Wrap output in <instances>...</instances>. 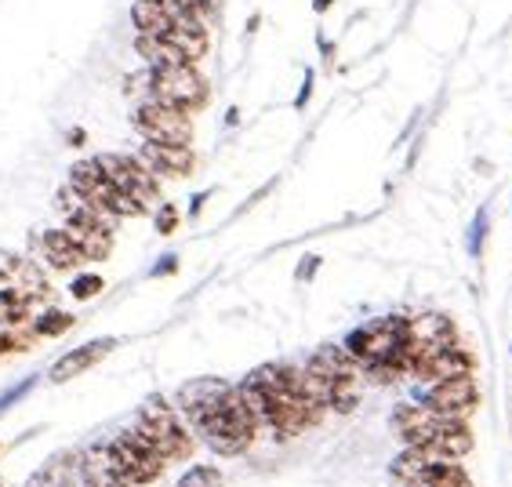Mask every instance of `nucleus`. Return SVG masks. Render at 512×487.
<instances>
[{
  "label": "nucleus",
  "instance_id": "7",
  "mask_svg": "<svg viewBox=\"0 0 512 487\" xmlns=\"http://www.w3.org/2000/svg\"><path fill=\"white\" fill-rule=\"evenodd\" d=\"M153 95H157V102L193 113L207 102V80L193 70V62L160 66V70H153Z\"/></svg>",
  "mask_w": 512,
  "mask_h": 487
},
{
  "label": "nucleus",
  "instance_id": "9",
  "mask_svg": "<svg viewBox=\"0 0 512 487\" xmlns=\"http://www.w3.org/2000/svg\"><path fill=\"white\" fill-rule=\"evenodd\" d=\"M135 128L142 131L149 142H171V146H189V142H193V120H189V113L157 99L138 106Z\"/></svg>",
  "mask_w": 512,
  "mask_h": 487
},
{
  "label": "nucleus",
  "instance_id": "11",
  "mask_svg": "<svg viewBox=\"0 0 512 487\" xmlns=\"http://www.w3.org/2000/svg\"><path fill=\"white\" fill-rule=\"evenodd\" d=\"M422 404L433 408L436 415L447 418H469L480 404V389H476L473 375L444 378V382H429V389L422 393Z\"/></svg>",
  "mask_w": 512,
  "mask_h": 487
},
{
  "label": "nucleus",
  "instance_id": "21",
  "mask_svg": "<svg viewBox=\"0 0 512 487\" xmlns=\"http://www.w3.org/2000/svg\"><path fill=\"white\" fill-rule=\"evenodd\" d=\"M40 255L51 262L55 269H62V273H69V269H77L84 259V251L73 244V237H69L66 229H48L44 237H40Z\"/></svg>",
  "mask_w": 512,
  "mask_h": 487
},
{
  "label": "nucleus",
  "instance_id": "29",
  "mask_svg": "<svg viewBox=\"0 0 512 487\" xmlns=\"http://www.w3.org/2000/svg\"><path fill=\"white\" fill-rule=\"evenodd\" d=\"M102 291V277H80L77 284H73V295L77 299H91V295H99Z\"/></svg>",
  "mask_w": 512,
  "mask_h": 487
},
{
  "label": "nucleus",
  "instance_id": "5",
  "mask_svg": "<svg viewBox=\"0 0 512 487\" xmlns=\"http://www.w3.org/2000/svg\"><path fill=\"white\" fill-rule=\"evenodd\" d=\"M109 455H113V462H117L120 473L128 477L131 487L153 484V480H160L164 466H168V458L160 455V451L153 448V444H149L135 426H131L128 433H120V437L109 444Z\"/></svg>",
  "mask_w": 512,
  "mask_h": 487
},
{
  "label": "nucleus",
  "instance_id": "15",
  "mask_svg": "<svg viewBox=\"0 0 512 487\" xmlns=\"http://www.w3.org/2000/svg\"><path fill=\"white\" fill-rule=\"evenodd\" d=\"M164 40H168L186 62H200L207 55V26L186 19V15H178V11H175V19H171L168 33H164Z\"/></svg>",
  "mask_w": 512,
  "mask_h": 487
},
{
  "label": "nucleus",
  "instance_id": "17",
  "mask_svg": "<svg viewBox=\"0 0 512 487\" xmlns=\"http://www.w3.org/2000/svg\"><path fill=\"white\" fill-rule=\"evenodd\" d=\"M469 451H473V429L465 426V418H447V415L440 418V429H436L429 455L454 458V462H462Z\"/></svg>",
  "mask_w": 512,
  "mask_h": 487
},
{
  "label": "nucleus",
  "instance_id": "1",
  "mask_svg": "<svg viewBox=\"0 0 512 487\" xmlns=\"http://www.w3.org/2000/svg\"><path fill=\"white\" fill-rule=\"evenodd\" d=\"M240 397H244L247 411L255 415L258 429H273L280 437H298L309 426H316L324 418V404L313 400V393L302 382V368L291 364H266L255 368L240 382Z\"/></svg>",
  "mask_w": 512,
  "mask_h": 487
},
{
  "label": "nucleus",
  "instance_id": "31",
  "mask_svg": "<svg viewBox=\"0 0 512 487\" xmlns=\"http://www.w3.org/2000/svg\"><path fill=\"white\" fill-rule=\"evenodd\" d=\"M0 487H4V480H0Z\"/></svg>",
  "mask_w": 512,
  "mask_h": 487
},
{
  "label": "nucleus",
  "instance_id": "28",
  "mask_svg": "<svg viewBox=\"0 0 512 487\" xmlns=\"http://www.w3.org/2000/svg\"><path fill=\"white\" fill-rule=\"evenodd\" d=\"M171 8H175L178 15H186V19L200 22V26L211 22V4H207V0H175Z\"/></svg>",
  "mask_w": 512,
  "mask_h": 487
},
{
  "label": "nucleus",
  "instance_id": "20",
  "mask_svg": "<svg viewBox=\"0 0 512 487\" xmlns=\"http://www.w3.org/2000/svg\"><path fill=\"white\" fill-rule=\"evenodd\" d=\"M33 306L30 302H19V299H8V295H0V335L15 338L22 349L30 346V338L37 335L33 331Z\"/></svg>",
  "mask_w": 512,
  "mask_h": 487
},
{
  "label": "nucleus",
  "instance_id": "14",
  "mask_svg": "<svg viewBox=\"0 0 512 487\" xmlns=\"http://www.w3.org/2000/svg\"><path fill=\"white\" fill-rule=\"evenodd\" d=\"M414 375L425 378V382H444V378L473 375V357H469L458 342H451V346L436 349L433 357H425L422 364L414 368Z\"/></svg>",
  "mask_w": 512,
  "mask_h": 487
},
{
  "label": "nucleus",
  "instance_id": "18",
  "mask_svg": "<svg viewBox=\"0 0 512 487\" xmlns=\"http://www.w3.org/2000/svg\"><path fill=\"white\" fill-rule=\"evenodd\" d=\"M113 338H99V342H88V346H80V349H73V353H66V357L51 368V382H69V378H77V375H84L88 368H95L102 357H109L113 353Z\"/></svg>",
  "mask_w": 512,
  "mask_h": 487
},
{
  "label": "nucleus",
  "instance_id": "13",
  "mask_svg": "<svg viewBox=\"0 0 512 487\" xmlns=\"http://www.w3.org/2000/svg\"><path fill=\"white\" fill-rule=\"evenodd\" d=\"M138 160L146 164L153 175H168V179H186L189 171H193V164H197V157H193V150L189 146H171V142H149L138 150Z\"/></svg>",
  "mask_w": 512,
  "mask_h": 487
},
{
  "label": "nucleus",
  "instance_id": "2",
  "mask_svg": "<svg viewBox=\"0 0 512 487\" xmlns=\"http://www.w3.org/2000/svg\"><path fill=\"white\" fill-rule=\"evenodd\" d=\"M189 422H193V429L200 433V440H204L207 448L226 458L244 455L258 437V422H255V415L247 411L237 386L229 389L222 400H215L207 411H200L197 418H189Z\"/></svg>",
  "mask_w": 512,
  "mask_h": 487
},
{
  "label": "nucleus",
  "instance_id": "3",
  "mask_svg": "<svg viewBox=\"0 0 512 487\" xmlns=\"http://www.w3.org/2000/svg\"><path fill=\"white\" fill-rule=\"evenodd\" d=\"M411 338V317H382L367 328L353 331L345 338V349L349 357L360 364V368H371V364H393L400 375H407V357L404 346Z\"/></svg>",
  "mask_w": 512,
  "mask_h": 487
},
{
  "label": "nucleus",
  "instance_id": "22",
  "mask_svg": "<svg viewBox=\"0 0 512 487\" xmlns=\"http://www.w3.org/2000/svg\"><path fill=\"white\" fill-rule=\"evenodd\" d=\"M171 19H175V8H171L168 0H135L131 4V22L146 37H164Z\"/></svg>",
  "mask_w": 512,
  "mask_h": 487
},
{
  "label": "nucleus",
  "instance_id": "16",
  "mask_svg": "<svg viewBox=\"0 0 512 487\" xmlns=\"http://www.w3.org/2000/svg\"><path fill=\"white\" fill-rule=\"evenodd\" d=\"M229 382L226 378H193V382H186V386L178 389V408H182V415L186 418H197L200 411H207L215 400H222L229 393Z\"/></svg>",
  "mask_w": 512,
  "mask_h": 487
},
{
  "label": "nucleus",
  "instance_id": "25",
  "mask_svg": "<svg viewBox=\"0 0 512 487\" xmlns=\"http://www.w3.org/2000/svg\"><path fill=\"white\" fill-rule=\"evenodd\" d=\"M69 328H73V317H69V313H62V309H48L44 317L33 320V331H37L40 338H55V335H62V331H69Z\"/></svg>",
  "mask_w": 512,
  "mask_h": 487
},
{
  "label": "nucleus",
  "instance_id": "23",
  "mask_svg": "<svg viewBox=\"0 0 512 487\" xmlns=\"http://www.w3.org/2000/svg\"><path fill=\"white\" fill-rule=\"evenodd\" d=\"M414 487H476V484L454 458H429L422 480Z\"/></svg>",
  "mask_w": 512,
  "mask_h": 487
},
{
  "label": "nucleus",
  "instance_id": "26",
  "mask_svg": "<svg viewBox=\"0 0 512 487\" xmlns=\"http://www.w3.org/2000/svg\"><path fill=\"white\" fill-rule=\"evenodd\" d=\"M30 487H69V462H62V458L48 462V466L30 480Z\"/></svg>",
  "mask_w": 512,
  "mask_h": 487
},
{
  "label": "nucleus",
  "instance_id": "12",
  "mask_svg": "<svg viewBox=\"0 0 512 487\" xmlns=\"http://www.w3.org/2000/svg\"><path fill=\"white\" fill-rule=\"evenodd\" d=\"M440 418L444 415H436L433 408H425L422 400H418V404H400V408L393 411V429L407 448L429 451L433 448L436 429H440Z\"/></svg>",
  "mask_w": 512,
  "mask_h": 487
},
{
  "label": "nucleus",
  "instance_id": "30",
  "mask_svg": "<svg viewBox=\"0 0 512 487\" xmlns=\"http://www.w3.org/2000/svg\"><path fill=\"white\" fill-rule=\"evenodd\" d=\"M175 226H178V208L175 204H164L157 215V229L160 233H175Z\"/></svg>",
  "mask_w": 512,
  "mask_h": 487
},
{
  "label": "nucleus",
  "instance_id": "4",
  "mask_svg": "<svg viewBox=\"0 0 512 487\" xmlns=\"http://www.w3.org/2000/svg\"><path fill=\"white\" fill-rule=\"evenodd\" d=\"M135 429L160 451V455L168 458V462H171V458H189V455H193V437H189L186 426L178 422V411L171 408L168 400H160V397L146 400V404L138 408Z\"/></svg>",
  "mask_w": 512,
  "mask_h": 487
},
{
  "label": "nucleus",
  "instance_id": "24",
  "mask_svg": "<svg viewBox=\"0 0 512 487\" xmlns=\"http://www.w3.org/2000/svg\"><path fill=\"white\" fill-rule=\"evenodd\" d=\"M135 51L149 62V70H160V66H175V62H186L164 37H146V33H138Z\"/></svg>",
  "mask_w": 512,
  "mask_h": 487
},
{
  "label": "nucleus",
  "instance_id": "19",
  "mask_svg": "<svg viewBox=\"0 0 512 487\" xmlns=\"http://www.w3.org/2000/svg\"><path fill=\"white\" fill-rule=\"evenodd\" d=\"M80 480H84V487H131L109 455V448H91L80 458Z\"/></svg>",
  "mask_w": 512,
  "mask_h": 487
},
{
  "label": "nucleus",
  "instance_id": "8",
  "mask_svg": "<svg viewBox=\"0 0 512 487\" xmlns=\"http://www.w3.org/2000/svg\"><path fill=\"white\" fill-rule=\"evenodd\" d=\"M113 222L117 219H109L102 211L88 208L84 200H77V204L66 211V233L73 237V244L84 251V259H91V262L109 259V251H113Z\"/></svg>",
  "mask_w": 512,
  "mask_h": 487
},
{
  "label": "nucleus",
  "instance_id": "10",
  "mask_svg": "<svg viewBox=\"0 0 512 487\" xmlns=\"http://www.w3.org/2000/svg\"><path fill=\"white\" fill-rule=\"evenodd\" d=\"M48 291V277H44V269L37 262L11 255V251H0V295L33 306V302L48 299Z\"/></svg>",
  "mask_w": 512,
  "mask_h": 487
},
{
  "label": "nucleus",
  "instance_id": "27",
  "mask_svg": "<svg viewBox=\"0 0 512 487\" xmlns=\"http://www.w3.org/2000/svg\"><path fill=\"white\" fill-rule=\"evenodd\" d=\"M178 487H226V477L215 466H193L186 477L178 480Z\"/></svg>",
  "mask_w": 512,
  "mask_h": 487
},
{
  "label": "nucleus",
  "instance_id": "6",
  "mask_svg": "<svg viewBox=\"0 0 512 487\" xmlns=\"http://www.w3.org/2000/svg\"><path fill=\"white\" fill-rule=\"evenodd\" d=\"M99 168L106 171V179L120 189V193H128L135 200L138 208L149 211L160 204V186H157V175L142 164L138 157H124V153H102Z\"/></svg>",
  "mask_w": 512,
  "mask_h": 487
}]
</instances>
